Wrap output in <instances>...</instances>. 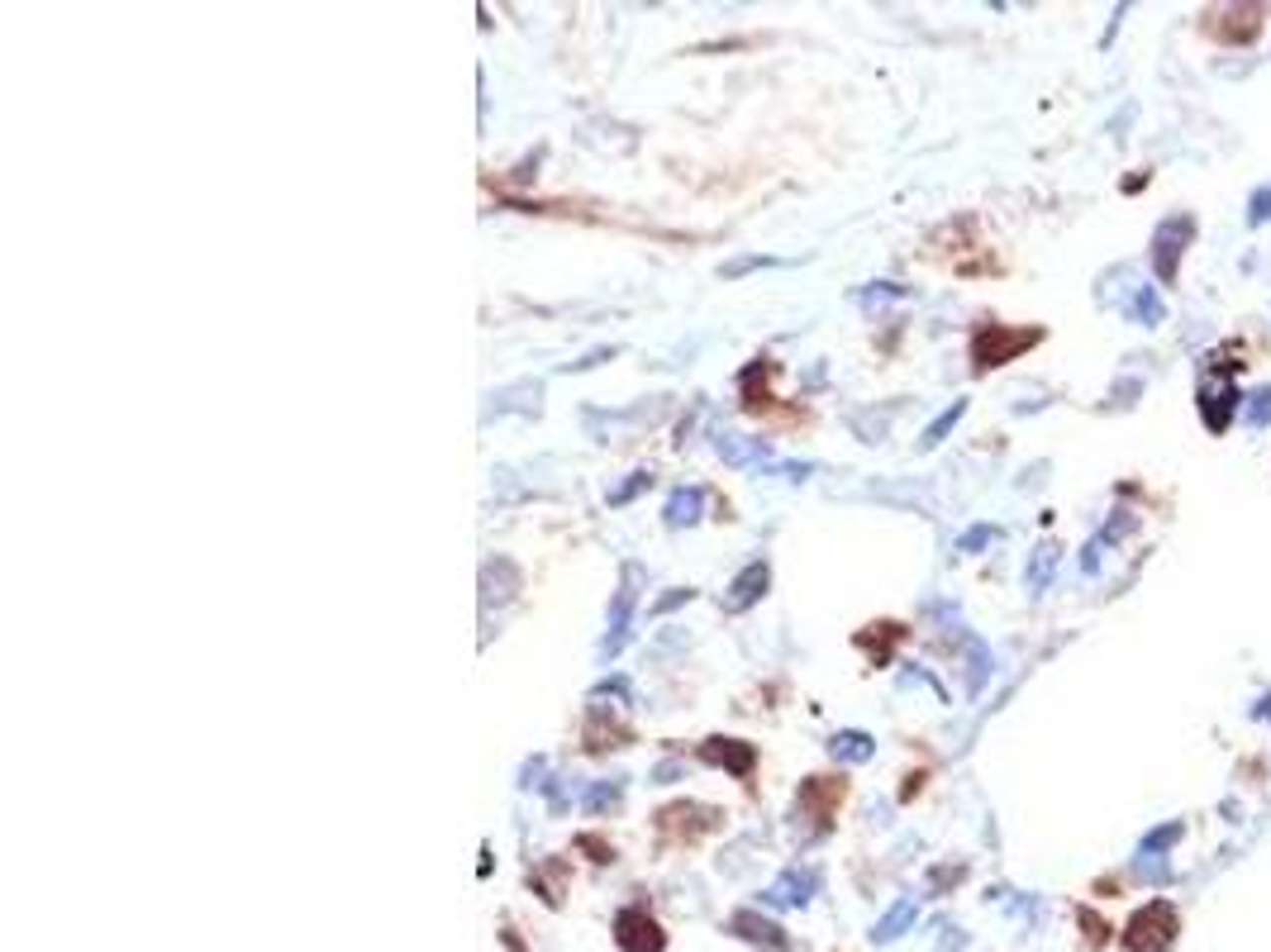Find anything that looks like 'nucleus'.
Instances as JSON below:
<instances>
[{
  "mask_svg": "<svg viewBox=\"0 0 1271 952\" xmlns=\"http://www.w3.org/2000/svg\"><path fill=\"white\" fill-rule=\"evenodd\" d=\"M843 796H848V781L843 777H805L796 791V824L810 820V838H824L834 829Z\"/></svg>",
  "mask_w": 1271,
  "mask_h": 952,
  "instance_id": "f03ea898",
  "label": "nucleus"
},
{
  "mask_svg": "<svg viewBox=\"0 0 1271 952\" xmlns=\"http://www.w3.org/2000/svg\"><path fill=\"white\" fill-rule=\"evenodd\" d=\"M753 267H772V258H738V262H729V267H719V277L733 282V277H743V272H753Z\"/></svg>",
  "mask_w": 1271,
  "mask_h": 952,
  "instance_id": "393cba45",
  "label": "nucleus"
},
{
  "mask_svg": "<svg viewBox=\"0 0 1271 952\" xmlns=\"http://www.w3.org/2000/svg\"><path fill=\"white\" fill-rule=\"evenodd\" d=\"M615 943H620V952H662L667 948V933H662V924L647 909L629 905L615 914Z\"/></svg>",
  "mask_w": 1271,
  "mask_h": 952,
  "instance_id": "423d86ee",
  "label": "nucleus"
},
{
  "mask_svg": "<svg viewBox=\"0 0 1271 952\" xmlns=\"http://www.w3.org/2000/svg\"><path fill=\"white\" fill-rule=\"evenodd\" d=\"M577 852H591V862H615V843H605L601 833H577Z\"/></svg>",
  "mask_w": 1271,
  "mask_h": 952,
  "instance_id": "412c9836",
  "label": "nucleus"
},
{
  "mask_svg": "<svg viewBox=\"0 0 1271 952\" xmlns=\"http://www.w3.org/2000/svg\"><path fill=\"white\" fill-rule=\"evenodd\" d=\"M986 539H995V529H971L967 539H962V548H976V543H986Z\"/></svg>",
  "mask_w": 1271,
  "mask_h": 952,
  "instance_id": "bb28decb",
  "label": "nucleus"
},
{
  "mask_svg": "<svg viewBox=\"0 0 1271 952\" xmlns=\"http://www.w3.org/2000/svg\"><path fill=\"white\" fill-rule=\"evenodd\" d=\"M1043 339V329H1005V325H981L976 329V339H971V362L976 371L986 367H1005L1014 353H1024V348H1034Z\"/></svg>",
  "mask_w": 1271,
  "mask_h": 952,
  "instance_id": "7ed1b4c3",
  "label": "nucleus"
},
{
  "mask_svg": "<svg viewBox=\"0 0 1271 952\" xmlns=\"http://www.w3.org/2000/svg\"><path fill=\"white\" fill-rule=\"evenodd\" d=\"M695 758L705 762V767L729 772V777H738V781H748L757 772V748L743 743V738H705V743L695 748Z\"/></svg>",
  "mask_w": 1271,
  "mask_h": 952,
  "instance_id": "6e6552de",
  "label": "nucleus"
},
{
  "mask_svg": "<svg viewBox=\"0 0 1271 952\" xmlns=\"http://www.w3.org/2000/svg\"><path fill=\"white\" fill-rule=\"evenodd\" d=\"M700 510H705V491L700 486H681L662 505V524L667 529H690V524H700Z\"/></svg>",
  "mask_w": 1271,
  "mask_h": 952,
  "instance_id": "ddd939ff",
  "label": "nucleus"
},
{
  "mask_svg": "<svg viewBox=\"0 0 1271 952\" xmlns=\"http://www.w3.org/2000/svg\"><path fill=\"white\" fill-rule=\"evenodd\" d=\"M767 586H772V563H767V558H753V563L729 582V591H724V609H729V614H748L753 605H762Z\"/></svg>",
  "mask_w": 1271,
  "mask_h": 952,
  "instance_id": "9d476101",
  "label": "nucleus"
},
{
  "mask_svg": "<svg viewBox=\"0 0 1271 952\" xmlns=\"http://www.w3.org/2000/svg\"><path fill=\"white\" fill-rule=\"evenodd\" d=\"M829 758H834V762H848V767H858V762H872V758H877V738L867 734V729H839V734L829 738Z\"/></svg>",
  "mask_w": 1271,
  "mask_h": 952,
  "instance_id": "4468645a",
  "label": "nucleus"
},
{
  "mask_svg": "<svg viewBox=\"0 0 1271 952\" xmlns=\"http://www.w3.org/2000/svg\"><path fill=\"white\" fill-rule=\"evenodd\" d=\"M582 743H586V753H610V748H629V743H634V729H629V724H620L610 705H601V700H591V705H586V724H582Z\"/></svg>",
  "mask_w": 1271,
  "mask_h": 952,
  "instance_id": "1a4fd4ad",
  "label": "nucleus"
},
{
  "mask_svg": "<svg viewBox=\"0 0 1271 952\" xmlns=\"http://www.w3.org/2000/svg\"><path fill=\"white\" fill-rule=\"evenodd\" d=\"M610 357H620V348L610 344V348H591V353H582L577 362H567L562 371H591V367H601V362H610Z\"/></svg>",
  "mask_w": 1271,
  "mask_h": 952,
  "instance_id": "4be33fe9",
  "label": "nucleus"
},
{
  "mask_svg": "<svg viewBox=\"0 0 1271 952\" xmlns=\"http://www.w3.org/2000/svg\"><path fill=\"white\" fill-rule=\"evenodd\" d=\"M500 943H505L510 952H524V943H519V933H515V929H500Z\"/></svg>",
  "mask_w": 1271,
  "mask_h": 952,
  "instance_id": "cd10ccee",
  "label": "nucleus"
},
{
  "mask_svg": "<svg viewBox=\"0 0 1271 952\" xmlns=\"http://www.w3.org/2000/svg\"><path fill=\"white\" fill-rule=\"evenodd\" d=\"M690 600H695V591H690V586H671L667 595H657V600H652V609H647V614L657 619V614H671V609L690 605Z\"/></svg>",
  "mask_w": 1271,
  "mask_h": 952,
  "instance_id": "aec40b11",
  "label": "nucleus"
},
{
  "mask_svg": "<svg viewBox=\"0 0 1271 952\" xmlns=\"http://www.w3.org/2000/svg\"><path fill=\"white\" fill-rule=\"evenodd\" d=\"M762 472H772V476H786V481H805V476L815 472V462H767Z\"/></svg>",
  "mask_w": 1271,
  "mask_h": 952,
  "instance_id": "5701e85b",
  "label": "nucleus"
},
{
  "mask_svg": "<svg viewBox=\"0 0 1271 952\" xmlns=\"http://www.w3.org/2000/svg\"><path fill=\"white\" fill-rule=\"evenodd\" d=\"M962 414H967V400H952V410H943V414H938V419H933V424L924 429V438H919V448H938V443L948 438L952 424H957Z\"/></svg>",
  "mask_w": 1271,
  "mask_h": 952,
  "instance_id": "a211bd4d",
  "label": "nucleus"
},
{
  "mask_svg": "<svg viewBox=\"0 0 1271 952\" xmlns=\"http://www.w3.org/2000/svg\"><path fill=\"white\" fill-rule=\"evenodd\" d=\"M638 582H643L638 563L620 567V591H615V600H610V628H605V638H601V657H620V652H625L629 624H634V605H638Z\"/></svg>",
  "mask_w": 1271,
  "mask_h": 952,
  "instance_id": "20e7f679",
  "label": "nucleus"
},
{
  "mask_svg": "<svg viewBox=\"0 0 1271 952\" xmlns=\"http://www.w3.org/2000/svg\"><path fill=\"white\" fill-rule=\"evenodd\" d=\"M562 881H567V862H562V857H548V862H539L529 871V886L539 890L543 905H553V909L562 905Z\"/></svg>",
  "mask_w": 1271,
  "mask_h": 952,
  "instance_id": "2eb2a0df",
  "label": "nucleus"
},
{
  "mask_svg": "<svg viewBox=\"0 0 1271 952\" xmlns=\"http://www.w3.org/2000/svg\"><path fill=\"white\" fill-rule=\"evenodd\" d=\"M647 486H652V472H629V481H625V486H615V491L605 496V505H610V510H620V505H629L634 496H643Z\"/></svg>",
  "mask_w": 1271,
  "mask_h": 952,
  "instance_id": "6ab92c4d",
  "label": "nucleus"
},
{
  "mask_svg": "<svg viewBox=\"0 0 1271 952\" xmlns=\"http://www.w3.org/2000/svg\"><path fill=\"white\" fill-rule=\"evenodd\" d=\"M543 772H548V762L543 758H529L524 762V772H519V791H534V786H543Z\"/></svg>",
  "mask_w": 1271,
  "mask_h": 952,
  "instance_id": "b1692460",
  "label": "nucleus"
},
{
  "mask_svg": "<svg viewBox=\"0 0 1271 952\" xmlns=\"http://www.w3.org/2000/svg\"><path fill=\"white\" fill-rule=\"evenodd\" d=\"M824 886V876H819L815 866H791V871H781L772 886L762 890V905H776V909H805L810 900L819 895Z\"/></svg>",
  "mask_w": 1271,
  "mask_h": 952,
  "instance_id": "0eeeda50",
  "label": "nucleus"
},
{
  "mask_svg": "<svg viewBox=\"0 0 1271 952\" xmlns=\"http://www.w3.org/2000/svg\"><path fill=\"white\" fill-rule=\"evenodd\" d=\"M1171 938H1176V909L1171 905H1147L1129 924V933H1124V943H1129V952H1166L1171 948Z\"/></svg>",
  "mask_w": 1271,
  "mask_h": 952,
  "instance_id": "39448f33",
  "label": "nucleus"
},
{
  "mask_svg": "<svg viewBox=\"0 0 1271 952\" xmlns=\"http://www.w3.org/2000/svg\"><path fill=\"white\" fill-rule=\"evenodd\" d=\"M729 933L743 938V943H753V948H762V952H796L791 938H786V929H781L776 919H767V914H757V909H738L729 919Z\"/></svg>",
  "mask_w": 1271,
  "mask_h": 952,
  "instance_id": "9b49d317",
  "label": "nucleus"
},
{
  "mask_svg": "<svg viewBox=\"0 0 1271 952\" xmlns=\"http://www.w3.org/2000/svg\"><path fill=\"white\" fill-rule=\"evenodd\" d=\"M657 838L662 843H700V838H710L714 829L724 824V810L719 805H705V801H671L662 805L657 815Z\"/></svg>",
  "mask_w": 1271,
  "mask_h": 952,
  "instance_id": "f257e3e1",
  "label": "nucleus"
},
{
  "mask_svg": "<svg viewBox=\"0 0 1271 952\" xmlns=\"http://www.w3.org/2000/svg\"><path fill=\"white\" fill-rule=\"evenodd\" d=\"M914 914H919V905H914V900H895V905H890L882 919H877V929H872V943H895V938H900V933L914 924Z\"/></svg>",
  "mask_w": 1271,
  "mask_h": 952,
  "instance_id": "dca6fc26",
  "label": "nucleus"
},
{
  "mask_svg": "<svg viewBox=\"0 0 1271 952\" xmlns=\"http://www.w3.org/2000/svg\"><path fill=\"white\" fill-rule=\"evenodd\" d=\"M900 638H905V624H895V619H882V624H867L863 633L853 638V643H858V648L872 657V667H886V662H890V648H895Z\"/></svg>",
  "mask_w": 1271,
  "mask_h": 952,
  "instance_id": "f8f14e48",
  "label": "nucleus"
},
{
  "mask_svg": "<svg viewBox=\"0 0 1271 952\" xmlns=\"http://www.w3.org/2000/svg\"><path fill=\"white\" fill-rule=\"evenodd\" d=\"M601 695H620V700H629V681H625V676H610V681H601V686L591 691V700H601Z\"/></svg>",
  "mask_w": 1271,
  "mask_h": 952,
  "instance_id": "a878e982",
  "label": "nucleus"
},
{
  "mask_svg": "<svg viewBox=\"0 0 1271 952\" xmlns=\"http://www.w3.org/2000/svg\"><path fill=\"white\" fill-rule=\"evenodd\" d=\"M620 805H625V781H596V786L582 796L586 815H615Z\"/></svg>",
  "mask_w": 1271,
  "mask_h": 952,
  "instance_id": "f3484780",
  "label": "nucleus"
}]
</instances>
